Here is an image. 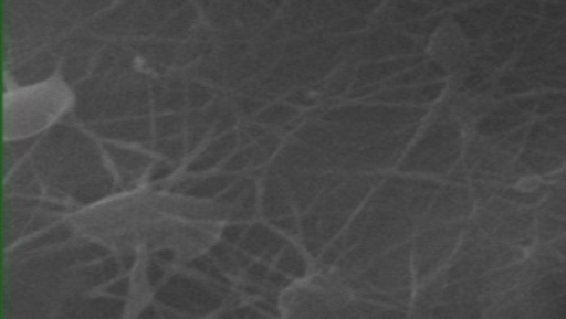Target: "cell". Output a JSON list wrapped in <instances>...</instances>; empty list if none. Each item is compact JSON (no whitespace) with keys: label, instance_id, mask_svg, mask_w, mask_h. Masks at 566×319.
<instances>
[{"label":"cell","instance_id":"cell-1","mask_svg":"<svg viewBox=\"0 0 566 319\" xmlns=\"http://www.w3.org/2000/svg\"><path fill=\"white\" fill-rule=\"evenodd\" d=\"M70 104V92L60 81H50L32 89L7 94V138L27 137L56 120Z\"/></svg>","mask_w":566,"mask_h":319}]
</instances>
